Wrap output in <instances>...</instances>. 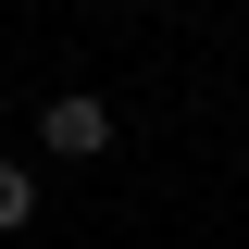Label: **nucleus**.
<instances>
[{
  "label": "nucleus",
  "instance_id": "f03ea898",
  "mask_svg": "<svg viewBox=\"0 0 249 249\" xmlns=\"http://www.w3.org/2000/svg\"><path fill=\"white\" fill-rule=\"evenodd\" d=\"M25 212H37V175H25V162H0V237H25Z\"/></svg>",
  "mask_w": 249,
  "mask_h": 249
},
{
  "label": "nucleus",
  "instance_id": "f257e3e1",
  "mask_svg": "<svg viewBox=\"0 0 249 249\" xmlns=\"http://www.w3.org/2000/svg\"><path fill=\"white\" fill-rule=\"evenodd\" d=\"M37 137H50V150H62V162H100V150H112V112H100V100H88V88H62V100H50V112H37Z\"/></svg>",
  "mask_w": 249,
  "mask_h": 249
}]
</instances>
